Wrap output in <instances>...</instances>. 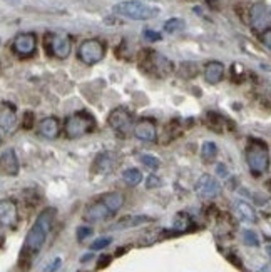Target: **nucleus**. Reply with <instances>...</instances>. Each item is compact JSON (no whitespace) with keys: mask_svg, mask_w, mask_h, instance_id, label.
Returning <instances> with one entry per match:
<instances>
[{"mask_svg":"<svg viewBox=\"0 0 271 272\" xmlns=\"http://www.w3.org/2000/svg\"><path fill=\"white\" fill-rule=\"evenodd\" d=\"M56 214L57 212L54 207H47V209H44L37 215L35 222L32 224V227L27 232L24 246H22V257L24 259L25 257L30 259V257L37 256L40 252V249L44 247L45 241H47V236L50 229H52L54 220H56Z\"/></svg>","mask_w":271,"mask_h":272,"instance_id":"nucleus-1","label":"nucleus"},{"mask_svg":"<svg viewBox=\"0 0 271 272\" xmlns=\"http://www.w3.org/2000/svg\"><path fill=\"white\" fill-rule=\"evenodd\" d=\"M114 12L126 18H132V20H149V18L158 17L161 10L141 0H126V2L114 5Z\"/></svg>","mask_w":271,"mask_h":272,"instance_id":"nucleus-2","label":"nucleus"},{"mask_svg":"<svg viewBox=\"0 0 271 272\" xmlns=\"http://www.w3.org/2000/svg\"><path fill=\"white\" fill-rule=\"evenodd\" d=\"M95 129V121L89 112H76L64 122V132L69 139H79Z\"/></svg>","mask_w":271,"mask_h":272,"instance_id":"nucleus-3","label":"nucleus"},{"mask_svg":"<svg viewBox=\"0 0 271 272\" xmlns=\"http://www.w3.org/2000/svg\"><path fill=\"white\" fill-rule=\"evenodd\" d=\"M141 68L149 75L163 79L173 72V64L164 55L154 52V50H146L141 57Z\"/></svg>","mask_w":271,"mask_h":272,"instance_id":"nucleus-4","label":"nucleus"},{"mask_svg":"<svg viewBox=\"0 0 271 272\" xmlns=\"http://www.w3.org/2000/svg\"><path fill=\"white\" fill-rule=\"evenodd\" d=\"M246 162L253 176H263L270 167V154L263 142H251L246 149Z\"/></svg>","mask_w":271,"mask_h":272,"instance_id":"nucleus-5","label":"nucleus"},{"mask_svg":"<svg viewBox=\"0 0 271 272\" xmlns=\"http://www.w3.org/2000/svg\"><path fill=\"white\" fill-rule=\"evenodd\" d=\"M105 55V44L99 39H89L81 44L79 50H77V57L81 62L87 64V66H94V64L100 62Z\"/></svg>","mask_w":271,"mask_h":272,"instance_id":"nucleus-6","label":"nucleus"},{"mask_svg":"<svg viewBox=\"0 0 271 272\" xmlns=\"http://www.w3.org/2000/svg\"><path fill=\"white\" fill-rule=\"evenodd\" d=\"M45 50L56 59H67L72 49V40L67 34H47L45 35Z\"/></svg>","mask_w":271,"mask_h":272,"instance_id":"nucleus-7","label":"nucleus"},{"mask_svg":"<svg viewBox=\"0 0 271 272\" xmlns=\"http://www.w3.org/2000/svg\"><path fill=\"white\" fill-rule=\"evenodd\" d=\"M248 24L251 25V29L255 32L263 34L265 30H270L271 24V13L270 7L265 2H256L253 3L250 8V18H248Z\"/></svg>","mask_w":271,"mask_h":272,"instance_id":"nucleus-8","label":"nucleus"},{"mask_svg":"<svg viewBox=\"0 0 271 272\" xmlns=\"http://www.w3.org/2000/svg\"><path fill=\"white\" fill-rule=\"evenodd\" d=\"M132 121H134V115H132L126 107L114 109L107 119L109 126H111L117 134H121V136H126V134L129 132V129L132 127Z\"/></svg>","mask_w":271,"mask_h":272,"instance_id":"nucleus-9","label":"nucleus"},{"mask_svg":"<svg viewBox=\"0 0 271 272\" xmlns=\"http://www.w3.org/2000/svg\"><path fill=\"white\" fill-rule=\"evenodd\" d=\"M12 49L19 57L27 59L32 57L35 54V49H37V37L32 32H25V34H19L13 39L12 42Z\"/></svg>","mask_w":271,"mask_h":272,"instance_id":"nucleus-10","label":"nucleus"},{"mask_svg":"<svg viewBox=\"0 0 271 272\" xmlns=\"http://www.w3.org/2000/svg\"><path fill=\"white\" fill-rule=\"evenodd\" d=\"M194 191L201 199L209 201V199H214V197L219 196V192H221V184L218 182L216 177L209 176V174H203V176L197 179Z\"/></svg>","mask_w":271,"mask_h":272,"instance_id":"nucleus-11","label":"nucleus"},{"mask_svg":"<svg viewBox=\"0 0 271 272\" xmlns=\"http://www.w3.org/2000/svg\"><path fill=\"white\" fill-rule=\"evenodd\" d=\"M17 222H19V209H17L15 201L2 199L0 201V225L13 229Z\"/></svg>","mask_w":271,"mask_h":272,"instance_id":"nucleus-12","label":"nucleus"},{"mask_svg":"<svg viewBox=\"0 0 271 272\" xmlns=\"http://www.w3.org/2000/svg\"><path fill=\"white\" fill-rule=\"evenodd\" d=\"M134 136H136V139H139L142 142H154L156 136H158L154 119H151V117L141 119V121L134 126Z\"/></svg>","mask_w":271,"mask_h":272,"instance_id":"nucleus-13","label":"nucleus"},{"mask_svg":"<svg viewBox=\"0 0 271 272\" xmlns=\"http://www.w3.org/2000/svg\"><path fill=\"white\" fill-rule=\"evenodd\" d=\"M19 159H17V154L13 149H7L0 154V174L3 176H17L19 174Z\"/></svg>","mask_w":271,"mask_h":272,"instance_id":"nucleus-14","label":"nucleus"},{"mask_svg":"<svg viewBox=\"0 0 271 272\" xmlns=\"http://www.w3.org/2000/svg\"><path fill=\"white\" fill-rule=\"evenodd\" d=\"M112 215H114V212L104 204L102 199H99V201H95L94 204H90L87 207L84 219L89 220V222H100V220H105V219L112 217Z\"/></svg>","mask_w":271,"mask_h":272,"instance_id":"nucleus-15","label":"nucleus"},{"mask_svg":"<svg viewBox=\"0 0 271 272\" xmlns=\"http://www.w3.org/2000/svg\"><path fill=\"white\" fill-rule=\"evenodd\" d=\"M17 126V110L12 104L0 102V127L5 132H13Z\"/></svg>","mask_w":271,"mask_h":272,"instance_id":"nucleus-16","label":"nucleus"},{"mask_svg":"<svg viewBox=\"0 0 271 272\" xmlns=\"http://www.w3.org/2000/svg\"><path fill=\"white\" fill-rule=\"evenodd\" d=\"M39 134L45 139H56L61 134V122L56 117H45L39 124Z\"/></svg>","mask_w":271,"mask_h":272,"instance_id":"nucleus-17","label":"nucleus"},{"mask_svg":"<svg viewBox=\"0 0 271 272\" xmlns=\"http://www.w3.org/2000/svg\"><path fill=\"white\" fill-rule=\"evenodd\" d=\"M204 77H206V82H209L211 85L219 84V82L223 80V77H224V66L218 61H213V62L206 64Z\"/></svg>","mask_w":271,"mask_h":272,"instance_id":"nucleus-18","label":"nucleus"},{"mask_svg":"<svg viewBox=\"0 0 271 272\" xmlns=\"http://www.w3.org/2000/svg\"><path fill=\"white\" fill-rule=\"evenodd\" d=\"M236 212L240 215V219H243L245 222H250V224H255L258 220V214H256L255 207H253L250 202H245V201H236Z\"/></svg>","mask_w":271,"mask_h":272,"instance_id":"nucleus-19","label":"nucleus"},{"mask_svg":"<svg viewBox=\"0 0 271 272\" xmlns=\"http://www.w3.org/2000/svg\"><path fill=\"white\" fill-rule=\"evenodd\" d=\"M100 199L104 201V204L111 209L114 214L121 209V207L124 205V196L121 192H109V194H104Z\"/></svg>","mask_w":271,"mask_h":272,"instance_id":"nucleus-20","label":"nucleus"},{"mask_svg":"<svg viewBox=\"0 0 271 272\" xmlns=\"http://www.w3.org/2000/svg\"><path fill=\"white\" fill-rule=\"evenodd\" d=\"M151 220L149 217H142V215H131V217H124L119 222L112 225V229H127V227H136L142 222H148Z\"/></svg>","mask_w":271,"mask_h":272,"instance_id":"nucleus-21","label":"nucleus"},{"mask_svg":"<svg viewBox=\"0 0 271 272\" xmlns=\"http://www.w3.org/2000/svg\"><path fill=\"white\" fill-rule=\"evenodd\" d=\"M122 181L127 184V186H131V187H136V186H139L141 181H142V174H141V170L139 169H134V167H131V169H126L122 172Z\"/></svg>","mask_w":271,"mask_h":272,"instance_id":"nucleus-22","label":"nucleus"},{"mask_svg":"<svg viewBox=\"0 0 271 272\" xmlns=\"http://www.w3.org/2000/svg\"><path fill=\"white\" fill-rule=\"evenodd\" d=\"M216 155H218V147H216L214 142L206 140L201 147V157H203L204 162H213Z\"/></svg>","mask_w":271,"mask_h":272,"instance_id":"nucleus-23","label":"nucleus"},{"mask_svg":"<svg viewBox=\"0 0 271 272\" xmlns=\"http://www.w3.org/2000/svg\"><path fill=\"white\" fill-rule=\"evenodd\" d=\"M111 164H112L111 154H99L94 162V170L95 172H105V170H109V167H111Z\"/></svg>","mask_w":271,"mask_h":272,"instance_id":"nucleus-24","label":"nucleus"},{"mask_svg":"<svg viewBox=\"0 0 271 272\" xmlns=\"http://www.w3.org/2000/svg\"><path fill=\"white\" fill-rule=\"evenodd\" d=\"M206 121H208V126L213 129L214 132H223V117L216 112H208L206 115Z\"/></svg>","mask_w":271,"mask_h":272,"instance_id":"nucleus-25","label":"nucleus"},{"mask_svg":"<svg viewBox=\"0 0 271 272\" xmlns=\"http://www.w3.org/2000/svg\"><path fill=\"white\" fill-rule=\"evenodd\" d=\"M189 217H187V214H184V212H179V214L176 215V219H174V224L173 227L179 230V232H182V230L187 229V225H189Z\"/></svg>","mask_w":271,"mask_h":272,"instance_id":"nucleus-26","label":"nucleus"},{"mask_svg":"<svg viewBox=\"0 0 271 272\" xmlns=\"http://www.w3.org/2000/svg\"><path fill=\"white\" fill-rule=\"evenodd\" d=\"M243 242H245L246 246L258 247V246H260V237L256 236V232H255V230L245 229V230H243Z\"/></svg>","mask_w":271,"mask_h":272,"instance_id":"nucleus-27","label":"nucleus"},{"mask_svg":"<svg viewBox=\"0 0 271 272\" xmlns=\"http://www.w3.org/2000/svg\"><path fill=\"white\" fill-rule=\"evenodd\" d=\"M184 29V22L181 18H169V20L164 24V30L169 32V34H174L178 30H182Z\"/></svg>","mask_w":271,"mask_h":272,"instance_id":"nucleus-28","label":"nucleus"},{"mask_svg":"<svg viewBox=\"0 0 271 272\" xmlns=\"http://www.w3.org/2000/svg\"><path fill=\"white\" fill-rule=\"evenodd\" d=\"M141 162L144 164L148 169H151V170L159 169V165H161L159 159H158V157H154V155H151V154H142V155H141Z\"/></svg>","mask_w":271,"mask_h":272,"instance_id":"nucleus-29","label":"nucleus"},{"mask_svg":"<svg viewBox=\"0 0 271 272\" xmlns=\"http://www.w3.org/2000/svg\"><path fill=\"white\" fill-rule=\"evenodd\" d=\"M111 242H112V237H99L90 244V251H100V249H105Z\"/></svg>","mask_w":271,"mask_h":272,"instance_id":"nucleus-30","label":"nucleus"},{"mask_svg":"<svg viewBox=\"0 0 271 272\" xmlns=\"http://www.w3.org/2000/svg\"><path fill=\"white\" fill-rule=\"evenodd\" d=\"M90 234H92V229L87 227V225H82V227L77 229V239H79V241H84V239L89 237Z\"/></svg>","mask_w":271,"mask_h":272,"instance_id":"nucleus-31","label":"nucleus"},{"mask_svg":"<svg viewBox=\"0 0 271 272\" xmlns=\"http://www.w3.org/2000/svg\"><path fill=\"white\" fill-rule=\"evenodd\" d=\"M22 127H24L25 131H30V129L34 127V114H32V112H25L24 122H22Z\"/></svg>","mask_w":271,"mask_h":272,"instance_id":"nucleus-32","label":"nucleus"},{"mask_svg":"<svg viewBox=\"0 0 271 272\" xmlns=\"http://www.w3.org/2000/svg\"><path fill=\"white\" fill-rule=\"evenodd\" d=\"M144 37L148 40H151V42H156V40H161V34H158V32L154 30H144Z\"/></svg>","mask_w":271,"mask_h":272,"instance_id":"nucleus-33","label":"nucleus"},{"mask_svg":"<svg viewBox=\"0 0 271 272\" xmlns=\"http://www.w3.org/2000/svg\"><path fill=\"white\" fill-rule=\"evenodd\" d=\"M159 186H161L159 177H156V176H149L148 177V182H146V187H148V189H154V187H159Z\"/></svg>","mask_w":271,"mask_h":272,"instance_id":"nucleus-34","label":"nucleus"},{"mask_svg":"<svg viewBox=\"0 0 271 272\" xmlns=\"http://www.w3.org/2000/svg\"><path fill=\"white\" fill-rule=\"evenodd\" d=\"M61 264H62V261L57 257V259H54V261H52V264H49L47 267H45V272H56Z\"/></svg>","mask_w":271,"mask_h":272,"instance_id":"nucleus-35","label":"nucleus"},{"mask_svg":"<svg viewBox=\"0 0 271 272\" xmlns=\"http://www.w3.org/2000/svg\"><path fill=\"white\" fill-rule=\"evenodd\" d=\"M263 39H265V47L270 49L271 47V40H270L271 39V32L270 30H265L263 32V37H261V40H263Z\"/></svg>","mask_w":271,"mask_h":272,"instance_id":"nucleus-36","label":"nucleus"},{"mask_svg":"<svg viewBox=\"0 0 271 272\" xmlns=\"http://www.w3.org/2000/svg\"><path fill=\"white\" fill-rule=\"evenodd\" d=\"M218 174H219L221 177H228V169H226V165L219 164V165H218Z\"/></svg>","mask_w":271,"mask_h":272,"instance_id":"nucleus-37","label":"nucleus"},{"mask_svg":"<svg viewBox=\"0 0 271 272\" xmlns=\"http://www.w3.org/2000/svg\"><path fill=\"white\" fill-rule=\"evenodd\" d=\"M258 272H271V266H270V264H266V266L261 267V269H260Z\"/></svg>","mask_w":271,"mask_h":272,"instance_id":"nucleus-38","label":"nucleus"},{"mask_svg":"<svg viewBox=\"0 0 271 272\" xmlns=\"http://www.w3.org/2000/svg\"><path fill=\"white\" fill-rule=\"evenodd\" d=\"M92 257H94L92 254H86L84 257H82V259H81V261H82V262H86V261H90V259H92Z\"/></svg>","mask_w":271,"mask_h":272,"instance_id":"nucleus-39","label":"nucleus"},{"mask_svg":"<svg viewBox=\"0 0 271 272\" xmlns=\"http://www.w3.org/2000/svg\"><path fill=\"white\" fill-rule=\"evenodd\" d=\"M2 242H3V236H2V232H0V246H2Z\"/></svg>","mask_w":271,"mask_h":272,"instance_id":"nucleus-40","label":"nucleus"},{"mask_svg":"<svg viewBox=\"0 0 271 272\" xmlns=\"http://www.w3.org/2000/svg\"><path fill=\"white\" fill-rule=\"evenodd\" d=\"M208 2H218V0H208Z\"/></svg>","mask_w":271,"mask_h":272,"instance_id":"nucleus-41","label":"nucleus"},{"mask_svg":"<svg viewBox=\"0 0 271 272\" xmlns=\"http://www.w3.org/2000/svg\"><path fill=\"white\" fill-rule=\"evenodd\" d=\"M0 144H2V136H0Z\"/></svg>","mask_w":271,"mask_h":272,"instance_id":"nucleus-42","label":"nucleus"}]
</instances>
